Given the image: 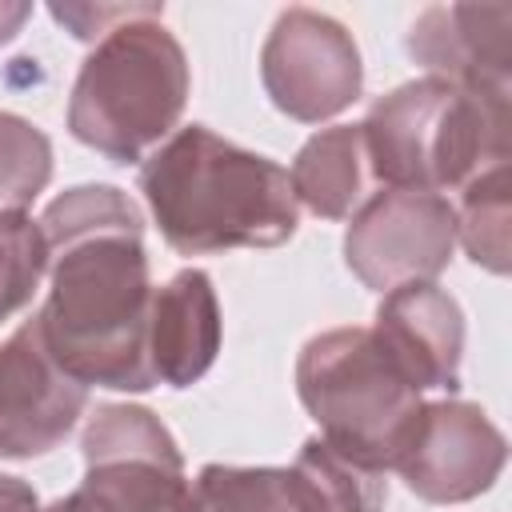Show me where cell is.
Here are the masks:
<instances>
[{"mask_svg":"<svg viewBox=\"0 0 512 512\" xmlns=\"http://www.w3.org/2000/svg\"><path fill=\"white\" fill-rule=\"evenodd\" d=\"M260 84L288 120L324 124L360 100L364 60L336 16L284 8L260 48Z\"/></svg>","mask_w":512,"mask_h":512,"instance_id":"7","label":"cell"},{"mask_svg":"<svg viewBox=\"0 0 512 512\" xmlns=\"http://www.w3.org/2000/svg\"><path fill=\"white\" fill-rule=\"evenodd\" d=\"M28 16H32V4H24V0H0V48L20 36V28L28 24Z\"/></svg>","mask_w":512,"mask_h":512,"instance_id":"22","label":"cell"},{"mask_svg":"<svg viewBox=\"0 0 512 512\" xmlns=\"http://www.w3.org/2000/svg\"><path fill=\"white\" fill-rule=\"evenodd\" d=\"M372 164L360 124H332L308 136L288 168L296 204L320 220H352V212L372 196Z\"/></svg>","mask_w":512,"mask_h":512,"instance_id":"14","label":"cell"},{"mask_svg":"<svg viewBox=\"0 0 512 512\" xmlns=\"http://www.w3.org/2000/svg\"><path fill=\"white\" fill-rule=\"evenodd\" d=\"M148 4H52L48 12L76 36V40H100L116 24L140 16Z\"/></svg>","mask_w":512,"mask_h":512,"instance_id":"20","label":"cell"},{"mask_svg":"<svg viewBox=\"0 0 512 512\" xmlns=\"http://www.w3.org/2000/svg\"><path fill=\"white\" fill-rule=\"evenodd\" d=\"M48 272V240L28 212H0V324L32 304Z\"/></svg>","mask_w":512,"mask_h":512,"instance_id":"19","label":"cell"},{"mask_svg":"<svg viewBox=\"0 0 512 512\" xmlns=\"http://www.w3.org/2000/svg\"><path fill=\"white\" fill-rule=\"evenodd\" d=\"M88 388L72 380L28 316L0 340V456L32 460L52 452L84 416Z\"/></svg>","mask_w":512,"mask_h":512,"instance_id":"10","label":"cell"},{"mask_svg":"<svg viewBox=\"0 0 512 512\" xmlns=\"http://www.w3.org/2000/svg\"><path fill=\"white\" fill-rule=\"evenodd\" d=\"M292 468L304 476L320 512H384V500H388L384 472L344 456L324 436H308Z\"/></svg>","mask_w":512,"mask_h":512,"instance_id":"16","label":"cell"},{"mask_svg":"<svg viewBox=\"0 0 512 512\" xmlns=\"http://www.w3.org/2000/svg\"><path fill=\"white\" fill-rule=\"evenodd\" d=\"M84 480L48 512H188L176 436L144 404H96L80 436Z\"/></svg>","mask_w":512,"mask_h":512,"instance_id":"6","label":"cell"},{"mask_svg":"<svg viewBox=\"0 0 512 512\" xmlns=\"http://www.w3.org/2000/svg\"><path fill=\"white\" fill-rule=\"evenodd\" d=\"M220 300L212 276L180 268L172 280L152 288L148 304V368L156 384L192 388L220 352Z\"/></svg>","mask_w":512,"mask_h":512,"instance_id":"13","label":"cell"},{"mask_svg":"<svg viewBox=\"0 0 512 512\" xmlns=\"http://www.w3.org/2000/svg\"><path fill=\"white\" fill-rule=\"evenodd\" d=\"M372 176L384 188L448 192L508 164V96H476L448 80L420 76L384 92L360 120Z\"/></svg>","mask_w":512,"mask_h":512,"instance_id":"4","label":"cell"},{"mask_svg":"<svg viewBox=\"0 0 512 512\" xmlns=\"http://www.w3.org/2000/svg\"><path fill=\"white\" fill-rule=\"evenodd\" d=\"M188 512H320L304 476L288 468L204 464L188 492Z\"/></svg>","mask_w":512,"mask_h":512,"instance_id":"15","label":"cell"},{"mask_svg":"<svg viewBox=\"0 0 512 512\" xmlns=\"http://www.w3.org/2000/svg\"><path fill=\"white\" fill-rule=\"evenodd\" d=\"M160 16L164 4H148L104 32L68 96V132L112 164H144L188 104V56Z\"/></svg>","mask_w":512,"mask_h":512,"instance_id":"3","label":"cell"},{"mask_svg":"<svg viewBox=\"0 0 512 512\" xmlns=\"http://www.w3.org/2000/svg\"><path fill=\"white\" fill-rule=\"evenodd\" d=\"M296 396L344 456L388 472L412 440L424 392L408 384L372 328H328L296 356Z\"/></svg>","mask_w":512,"mask_h":512,"instance_id":"5","label":"cell"},{"mask_svg":"<svg viewBox=\"0 0 512 512\" xmlns=\"http://www.w3.org/2000/svg\"><path fill=\"white\" fill-rule=\"evenodd\" d=\"M404 48L428 76L464 92H512V4H432L412 20Z\"/></svg>","mask_w":512,"mask_h":512,"instance_id":"11","label":"cell"},{"mask_svg":"<svg viewBox=\"0 0 512 512\" xmlns=\"http://www.w3.org/2000/svg\"><path fill=\"white\" fill-rule=\"evenodd\" d=\"M140 192L164 244L180 256L280 248L300 224L288 168L204 124L172 132L140 164Z\"/></svg>","mask_w":512,"mask_h":512,"instance_id":"2","label":"cell"},{"mask_svg":"<svg viewBox=\"0 0 512 512\" xmlns=\"http://www.w3.org/2000/svg\"><path fill=\"white\" fill-rule=\"evenodd\" d=\"M52 180V140L24 116L0 112V212H28Z\"/></svg>","mask_w":512,"mask_h":512,"instance_id":"18","label":"cell"},{"mask_svg":"<svg viewBox=\"0 0 512 512\" xmlns=\"http://www.w3.org/2000/svg\"><path fill=\"white\" fill-rule=\"evenodd\" d=\"M0 512H48V508L40 504V496L32 492L28 480L0 472Z\"/></svg>","mask_w":512,"mask_h":512,"instance_id":"21","label":"cell"},{"mask_svg":"<svg viewBox=\"0 0 512 512\" xmlns=\"http://www.w3.org/2000/svg\"><path fill=\"white\" fill-rule=\"evenodd\" d=\"M508 464V440L480 404L424 400L412 440L396 460L400 480L428 504H464L488 492Z\"/></svg>","mask_w":512,"mask_h":512,"instance_id":"9","label":"cell"},{"mask_svg":"<svg viewBox=\"0 0 512 512\" xmlns=\"http://www.w3.org/2000/svg\"><path fill=\"white\" fill-rule=\"evenodd\" d=\"M372 332L408 376L416 392H456L464 360V312L432 284H404L384 292Z\"/></svg>","mask_w":512,"mask_h":512,"instance_id":"12","label":"cell"},{"mask_svg":"<svg viewBox=\"0 0 512 512\" xmlns=\"http://www.w3.org/2000/svg\"><path fill=\"white\" fill-rule=\"evenodd\" d=\"M48 300L36 312L56 364L84 388L148 392V252L144 212L116 184H76L40 216Z\"/></svg>","mask_w":512,"mask_h":512,"instance_id":"1","label":"cell"},{"mask_svg":"<svg viewBox=\"0 0 512 512\" xmlns=\"http://www.w3.org/2000/svg\"><path fill=\"white\" fill-rule=\"evenodd\" d=\"M456 240L472 264L508 276V164H496L460 188Z\"/></svg>","mask_w":512,"mask_h":512,"instance_id":"17","label":"cell"},{"mask_svg":"<svg viewBox=\"0 0 512 512\" xmlns=\"http://www.w3.org/2000/svg\"><path fill=\"white\" fill-rule=\"evenodd\" d=\"M456 248V204L440 192L380 188L372 192L344 232L348 272L372 288L392 292L404 284H432Z\"/></svg>","mask_w":512,"mask_h":512,"instance_id":"8","label":"cell"}]
</instances>
